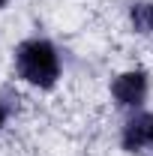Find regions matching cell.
<instances>
[{"label":"cell","instance_id":"cell-5","mask_svg":"<svg viewBox=\"0 0 153 156\" xmlns=\"http://www.w3.org/2000/svg\"><path fill=\"white\" fill-rule=\"evenodd\" d=\"M3 126H6V105L0 102V129H3Z\"/></svg>","mask_w":153,"mask_h":156},{"label":"cell","instance_id":"cell-1","mask_svg":"<svg viewBox=\"0 0 153 156\" xmlns=\"http://www.w3.org/2000/svg\"><path fill=\"white\" fill-rule=\"evenodd\" d=\"M15 72L21 81L42 87V90H51L60 78V57L57 48L48 42V39H24L18 48H15Z\"/></svg>","mask_w":153,"mask_h":156},{"label":"cell","instance_id":"cell-4","mask_svg":"<svg viewBox=\"0 0 153 156\" xmlns=\"http://www.w3.org/2000/svg\"><path fill=\"white\" fill-rule=\"evenodd\" d=\"M129 21H132L135 33H153V3L150 0H138L129 6Z\"/></svg>","mask_w":153,"mask_h":156},{"label":"cell","instance_id":"cell-6","mask_svg":"<svg viewBox=\"0 0 153 156\" xmlns=\"http://www.w3.org/2000/svg\"><path fill=\"white\" fill-rule=\"evenodd\" d=\"M150 144H153V117H150Z\"/></svg>","mask_w":153,"mask_h":156},{"label":"cell","instance_id":"cell-7","mask_svg":"<svg viewBox=\"0 0 153 156\" xmlns=\"http://www.w3.org/2000/svg\"><path fill=\"white\" fill-rule=\"evenodd\" d=\"M6 3H9V0H0V6H6Z\"/></svg>","mask_w":153,"mask_h":156},{"label":"cell","instance_id":"cell-2","mask_svg":"<svg viewBox=\"0 0 153 156\" xmlns=\"http://www.w3.org/2000/svg\"><path fill=\"white\" fill-rule=\"evenodd\" d=\"M111 96L120 108H141V102L147 96V75L141 69L123 72L111 81Z\"/></svg>","mask_w":153,"mask_h":156},{"label":"cell","instance_id":"cell-3","mask_svg":"<svg viewBox=\"0 0 153 156\" xmlns=\"http://www.w3.org/2000/svg\"><path fill=\"white\" fill-rule=\"evenodd\" d=\"M120 144H123V150H129V153H138L144 144H150V114L129 117L126 126H123Z\"/></svg>","mask_w":153,"mask_h":156}]
</instances>
